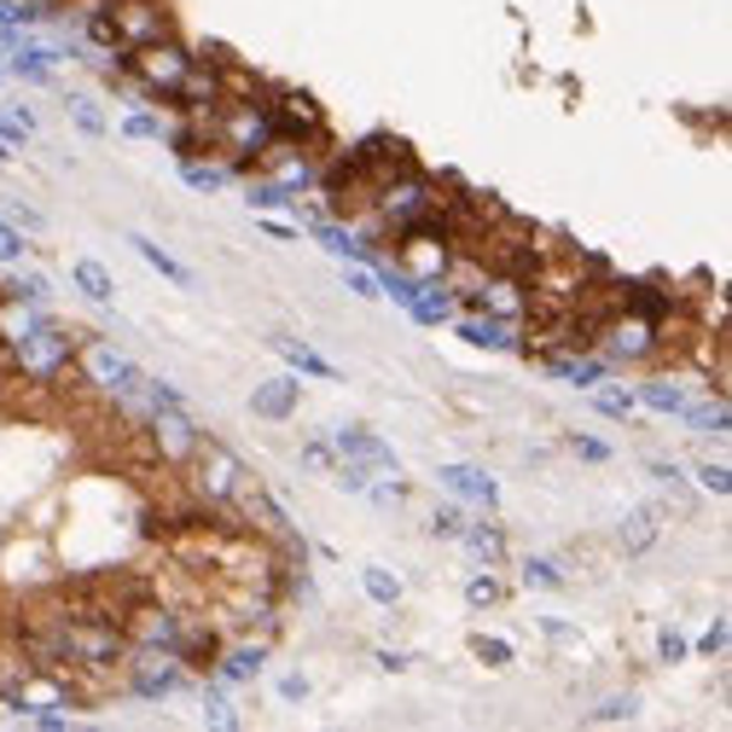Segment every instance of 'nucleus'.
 Wrapping results in <instances>:
<instances>
[{
	"instance_id": "393cba45",
	"label": "nucleus",
	"mask_w": 732,
	"mask_h": 732,
	"mask_svg": "<svg viewBox=\"0 0 732 732\" xmlns=\"http://www.w3.org/2000/svg\"><path fill=\"white\" fill-rule=\"evenodd\" d=\"M680 419H691L698 431H716V436H727V424H732V413H727V396H716V401H691V396H686Z\"/></svg>"
},
{
	"instance_id": "4468645a",
	"label": "nucleus",
	"mask_w": 732,
	"mask_h": 732,
	"mask_svg": "<svg viewBox=\"0 0 732 732\" xmlns=\"http://www.w3.org/2000/svg\"><path fill=\"white\" fill-rule=\"evenodd\" d=\"M436 483L447 488V495H459V500H477L483 512H495V506H500V483L488 477L483 465H442Z\"/></svg>"
},
{
	"instance_id": "473e14b6",
	"label": "nucleus",
	"mask_w": 732,
	"mask_h": 732,
	"mask_svg": "<svg viewBox=\"0 0 732 732\" xmlns=\"http://www.w3.org/2000/svg\"><path fill=\"white\" fill-rule=\"evenodd\" d=\"M424 529H431L436 541H459V529H465V512H459V506H436V512L424 518Z\"/></svg>"
},
{
	"instance_id": "f3484780",
	"label": "nucleus",
	"mask_w": 732,
	"mask_h": 732,
	"mask_svg": "<svg viewBox=\"0 0 732 732\" xmlns=\"http://www.w3.org/2000/svg\"><path fill=\"white\" fill-rule=\"evenodd\" d=\"M657 535H663V512H657V506H634V512L622 518V529H617L622 553H651Z\"/></svg>"
},
{
	"instance_id": "7ed1b4c3",
	"label": "nucleus",
	"mask_w": 732,
	"mask_h": 732,
	"mask_svg": "<svg viewBox=\"0 0 732 732\" xmlns=\"http://www.w3.org/2000/svg\"><path fill=\"white\" fill-rule=\"evenodd\" d=\"M594 350L605 355V366H651V361L675 355V343H668V325H663L657 314H645V309H617V314L599 325Z\"/></svg>"
},
{
	"instance_id": "3c124183",
	"label": "nucleus",
	"mask_w": 732,
	"mask_h": 732,
	"mask_svg": "<svg viewBox=\"0 0 732 732\" xmlns=\"http://www.w3.org/2000/svg\"><path fill=\"white\" fill-rule=\"evenodd\" d=\"M30 7H35L41 18H58V12H65V0H30Z\"/></svg>"
},
{
	"instance_id": "09e8293b",
	"label": "nucleus",
	"mask_w": 732,
	"mask_h": 732,
	"mask_svg": "<svg viewBox=\"0 0 732 732\" xmlns=\"http://www.w3.org/2000/svg\"><path fill=\"white\" fill-rule=\"evenodd\" d=\"M262 228H268V239H279V244H297V228H291V221H262Z\"/></svg>"
},
{
	"instance_id": "2eb2a0df",
	"label": "nucleus",
	"mask_w": 732,
	"mask_h": 732,
	"mask_svg": "<svg viewBox=\"0 0 732 732\" xmlns=\"http://www.w3.org/2000/svg\"><path fill=\"white\" fill-rule=\"evenodd\" d=\"M297 401H302L297 378H274V384H256V390H251V413L285 424V419H297Z\"/></svg>"
},
{
	"instance_id": "6ab92c4d",
	"label": "nucleus",
	"mask_w": 732,
	"mask_h": 732,
	"mask_svg": "<svg viewBox=\"0 0 732 732\" xmlns=\"http://www.w3.org/2000/svg\"><path fill=\"white\" fill-rule=\"evenodd\" d=\"M129 244H134V251H140V262H146V268H157V274H163V279H169V285H192V268H187V262H180V256H169V251H163V244H157V239H146V233H134Z\"/></svg>"
},
{
	"instance_id": "f03ea898",
	"label": "nucleus",
	"mask_w": 732,
	"mask_h": 732,
	"mask_svg": "<svg viewBox=\"0 0 732 732\" xmlns=\"http://www.w3.org/2000/svg\"><path fill=\"white\" fill-rule=\"evenodd\" d=\"M70 378H76V384H88L93 396H106L122 419H140V384H146V373H140V366L122 355V350H111V343L81 337Z\"/></svg>"
},
{
	"instance_id": "b1692460",
	"label": "nucleus",
	"mask_w": 732,
	"mask_h": 732,
	"mask_svg": "<svg viewBox=\"0 0 732 732\" xmlns=\"http://www.w3.org/2000/svg\"><path fill=\"white\" fill-rule=\"evenodd\" d=\"M459 541L472 546L483 564H500V558H506V535H500L495 523H465V529H459Z\"/></svg>"
},
{
	"instance_id": "8fccbe9b",
	"label": "nucleus",
	"mask_w": 732,
	"mask_h": 732,
	"mask_svg": "<svg viewBox=\"0 0 732 732\" xmlns=\"http://www.w3.org/2000/svg\"><path fill=\"white\" fill-rule=\"evenodd\" d=\"M541 634L553 640V645H564V640H569V622H558V617H541Z\"/></svg>"
},
{
	"instance_id": "f8f14e48",
	"label": "nucleus",
	"mask_w": 732,
	"mask_h": 732,
	"mask_svg": "<svg viewBox=\"0 0 732 732\" xmlns=\"http://www.w3.org/2000/svg\"><path fill=\"white\" fill-rule=\"evenodd\" d=\"M325 442H332V454L350 459V465H366V472H396V447L378 442L373 431H361V424H343V431H332Z\"/></svg>"
},
{
	"instance_id": "de8ad7c7",
	"label": "nucleus",
	"mask_w": 732,
	"mask_h": 732,
	"mask_svg": "<svg viewBox=\"0 0 732 732\" xmlns=\"http://www.w3.org/2000/svg\"><path fill=\"white\" fill-rule=\"evenodd\" d=\"M651 477H657V483H668V488H686V477H680L668 459H651Z\"/></svg>"
},
{
	"instance_id": "7c9ffc66",
	"label": "nucleus",
	"mask_w": 732,
	"mask_h": 732,
	"mask_svg": "<svg viewBox=\"0 0 732 732\" xmlns=\"http://www.w3.org/2000/svg\"><path fill=\"white\" fill-rule=\"evenodd\" d=\"M634 716H640V698H634V691H622V698H605V703L594 709L599 727H617V721H634Z\"/></svg>"
},
{
	"instance_id": "37998d69",
	"label": "nucleus",
	"mask_w": 732,
	"mask_h": 732,
	"mask_svg": "<svg viewBox=\"0 0 732 732\" xmlns=\"http://www.w3.org/2000/svg\"><path fill=\"white\" fill-rule=\"evenodd\" d=\"M569 447H576V459H587V465H605L610 459V442H599V436H576Z\"/></svg>"
},
{
	"instance_id": "412c9836",
	"label": "nucleus",
	"mask_w": 732,
	"mask_h": 732,
	"mask_svg": "<svg viewBox=\"0 0 732 732\" xmlns=\"http://www.w3.org/2000/svg\"><path fill=\"white\" fill-rule=\"evenodd\" d=\"M634 401H645L651 413H668V419H680V407H686V390L680 384H668V378H651V384H640V396Z\"/></svg>"
},
{
	"instance_id": "c756f323",
	"label": "nucleus",
	"mask_w": 732,
	"mask_h": 732,
	"mask_svg": "<svg viewBox=\"0 0 732 732\" xmlns=\"http://www.w3.org/2000/svg\"><path fill=\"white\" fill-rule=\"evenodd\" d=\"M24 256H30V239H24V228L0 221V268H24Z\"/></svg>"
},
{
	"instance_id": "ddd939ff",
	"label": "nucleus",
	"mask_w": 732,
	"mask_h": 732,
	"mask_svg": "<svg viewBox=\"0 0 732 732\" xmlns=\"http://www.w3.org/2000/svg\"><path fill=\"white\" fill-rule=\"evenodd\" d=\"M268 634H244V640H233V645H215V663H210V675H221V680H256L262 675V663H268Z\"/></svg>"
},
{
	"instance_id": "a18cd8bd",
	"label": "nucleus",
	"mask_w": 732,
	"mask_h": 732,
	"mask_svg": "<svg viewBox=\"0 0 732 732\" xmlns=\"http://www.w3.org/2000/svg\"><path fill=\"white\" fill-rule=\"evenodd\" d=\"M7 221H12V228H24V233H35V228H47V221H41V210H30V203H18V198H12V210H7Z\"/></svg>"
},
{
	"instance_id": "c03bdc74",
	"label": "nucleus",
	"mask_w": 732,
	"mask_h": 732,
	"mask_svg": "<svg viewBox=\"0 0 732 732\" xmlns=\"http://www.w3.org/2000/svg\"><path fill=\"white\" fill-rule=\"evenodd\" d=\"M698 651H703V657H721V651H727V622L716 617V622H709L703 628V640H698Z\"/></svg>"
},
{
	"instance_id": "dca6fc26",
	"label": "nucleus",
	"mask_w": 732,
	"mask_h": 732,
	"mask_svg": "<svg viewBox=\"0 0 732 732\" xmlns=\"http://www.w3.org/2000/svg\"><path fill=\"white\" fill-rule=\"evenodd\" d=\"M541 366L553 378H564V384H576V390H594V384L605 378V355H594V350H581V355H541Z\"/></svg>"
},
{
	"instance_id": "4c0bfd02",
	"label": "nucleus",
	"mask_w": 732,
	"mask_h": 732,
	"mask_svg": "<svg viewBox=\"0 0 732 732\" xmlns=\"http://www.w3.org/2000/svg\"><path fill=\"white\" fill-rule=\"evenodd\" d=\"M7 297H24V302H47L53 291H47V279H41V274H18V279L7 285Z\"/></svg>"
},
{
	"instance_id": "bb28decb",
	"label": "nucleus",
	"mask_w": 732,
	"mask_h": 732,
	"mask_svg": "<svg viewBox=\"0 0 732 732\" xmlns=\"http://www.w3.org/2000/svg\"><path fill=\"white\" fill-rule=\"evenodd\" d=\"M500 599H506V581H500V576H488V569L465 581V605H472V610H495Z\"/></svg>"
},
{
	"instance_id": "4be33fe9",
	"label": "nucleus",
	"mask_w": 732,
	"mask_h": 732,
	"mask_svg": "<svg viewBox=\"0 0 732 732\" xmlns=\"http://www.w3.org/2000/svg\"><path fill=\"white\" fill-rule=\"evenodd\" d=\"M361 587H366V599L384 605V610L401 605V576H390L384 564H366V569H361Z\"/></svg>"
},
{
	"instance_id": "aec40b11",
	"label": "nucleus",
	"mask_w": 732,
	"mask_h": 732,
	"mask_svg": "<svg viewBox=\"0 0 732 732\" xmlns=\"http://www.w3.org/2000/svg\"><path fill=\"white\" fill-rule=\"evenodd\" d=\"M180 180H187L192 192H221L233 180L228 163H210V157H192V163H180Z\"/></svg>"
},
{
	"instance_id": "39448f33",
	"label": "nucleus",
	"mask_w": 732,
	"mask_h": 732,
	"mask_svg": "<svg viewBox=\"0 0 732 732\" xmlns=\"http://www.w3.org/2000/svg\"><path fill=\"white\" fill-rule=\"evenodd\" d=\"M436 203H442V180L436 175H424L419 163L413 169H401L396 180H384V187L373 192V210L384 221V233H407V228H419V221H431L436 215Z\"/></svg>"
},
{
	"instance_id": "cd10ccee",
	"label": "nucleus",
	"mask_w": 732,
	"mask_h": 732,
	"mask_svg": "<svg viewBox=\"0 0 732 732\" xmlns=\"http://www.w3.org/2000/svg\"><path fill=\"white\" fill-rule=\"evenodd\" d=\"M30 134H35V111H30V106L0 111V140H7V146H24Z\"/></svg>"
},
{
	"instance_id": "ea45409f",
	"label": "nucleus",
	"mask_w": 732,
	"mask_h": 732,
	"mask_svg": "<svg viewBox=\"0 0 732 732\" xmlns=\"http://www.w3.org/2000/svg\"><path fill=\"white\" fill-rule=\"evenodd\" d=\"M302 465H309V472H325V477H332V465H337L332 442H309V447H302Z\"/></svg>"
},
{
	"instance_id": "6e6552de",
	"label": "nucleus",
	"mask_w": 732,
	"mask_h": 732,
	"mask_svg": "<svg viewBox=\"0 0 732 732\" xmlns=\"http://www.w3.org/2000/svg\"><path fill=\"white\" fill-rule=\"evenodd\" d=\"M140 424H146V447H152V459L163 465V472H187V459L203 442L198 419L187 413V401H157V407H146Z\"/></svg>"
},
{
	"instance_id": "a211bd4d",
	"label": "nucleus",
	"mask_w": 732,
	"mask_h": 732,
	"mask_svg": "<svg viewBox=\"0 0 732 732\" xmlns=\"http://www.w3.org/2000/svg\"><path fill=\"white\" fill-rule=\"evenodd\" d=\"M274 350L285 355V366H291L297 378H320V384H332V378H337V366L325 361V355H314L302 337H274Z\"/></svg>"
},
{
	"instance_id": "2f4dec72",
	"label": "nucleus",
	"mask_w": 732,
	"mask_h": 732,
	"mask_svg": "<svg viewBox=\"0 0 732 732\" xmlns=\"http://www.w3.org/2000/svg\"><path fill=\"white\" fill-rule=\"evenodd\" d=\"M70 122H76V129L88 134V140H99V134H106V111H99L93 99H81V93L70 99Z\"/></svg>"
},
{
	"instance_id": "a878e982",
	"label": "nucleus",
	"mask_w": 732,
	"mask_h": 732,
	"mask_svg": "<svg viewBox=\"0 0 732 732\" xmlns=\"http://www.w3.org/2000/svg\"><path fill=\"white\" fill-rule=\"evenodd\" d=\"M523 581L541 587V594H564V587H569L564 564H553V558H523Z\"/></svg>"
},
{
	"instance_id": "a19ab883",
	"label": "nucleus",
	"mask_w": 732,
	"mask_h": 732,
	"mask_svg": "<svg viewBox=\"0 0 732 732\" xmlns=\"http://www.w3.org/2000/svg\"><path fill=\"white\" fill-rule=\"evenodd\" d=\"M686 651L691 645H686V634H675V628H663V634H657V657L663 663H686Z\"/></svg>"
},
{
	"instance_id": "c85d7f7f",
	"label": "nucleus",
	"mask_w": 732,
	"mask_h": 732,
	"mask_svg": "<svg viewBox=\"0 0 732 732\" xmlns=\"http://www.w3.org/2000/svg\"><path fill=\"white\" fill-rule=\"evenodd\" d=\"M122 134H129V140H163V134H169V122H163V111H146V106H140V111H129Z\"/></svg>"
},
{
	"instance_id": "0eeeda50",
	"label": "nucleus",
	"mask_w": 732,
	"mask_h": 732,
	"mask_svg": "<svg viewBox=\"0 0 732 732\" xmlns=\"http://www.w3.org/2000/svg\"><path fill=\"white\" fill-rule=\"evenodd\" d=\"M390 244H396L390 262H396L407 279H419V285L447 279V268H454V256H459V244H454V233L442 228V215H431V221H419V228L396 233Z\"/></svg>"
},
{
	"instance_id": "603ef678",
	"label": "nucleus",
	"mask_w": 732,
	"mask_h": 732,
	"mask_svg": "<svg viewBox=\"0 0 732 732\" xmlns=\"http://www.w3.org/2000/svg\"><path fill=\"white\" fill-rule=\"evenodd\" d=\"M0 163H12V146H7V140H0Z\"/></svg>"
},
{
	"instance_id": "9b49d317",
	"label": "nucleus",
	"mask_w": 732,
	"mask_h": 732,
	"mask_svg": "<svg viewBox=\"0 0 732 732\" xmlns=\"http://www.w3.org/2000/svg\"><path fill=\"white\" fill-rule=\"evenodd\" d=\"M454 332L488 355H529L523 350V320H500V314H459Z\"/></svg>"
},
{
	"instance_id": "423d86ee",
	"label": "nucleus",
	"mask_w": 732,
	"mask_h": 732,
	"mask_svg": "<svg viewBox=\"0 0 732 732\" xmlns=\"http://www.w3.org/2000/svg\"><path fill=\"white\" fill-rule=\"evenodd\" d=\"M244 483H251V465H244L228 442H215V436H203L198 454L187 459V488H192L198 506H210V512H228Z\"/></svg>"
},
{
	"instance_id": "1a4fd4ad",
	"label": "nucleus",
	"mask_w": 732,
	"mask_h": 732,
	"mask_svg": "<svg viewBox=\"0 0 732 732\" xmlns=\"http://www.w3.org/2000/svg\"><path fill=\"white\" fill-rule=\"evenodd\" d=\"M117 680H122V691H134V698L157 703V698H175V691H187L192 668L180 663L175 651H157V645H129V657H122Z\"/></svg>"
},
{
	"instance_id": "9d476101",
	"label": "nucleus",
	"mask_w": 732,
	"mask_h": 732,
	"mask_svg": "<svg viewBox=\"0 0 732 732\" xmlns=\"http://www.w3.org/2000/svg\"><path fill=\"white\" fill-rule=\"evenodd\" d=\"M262 106H268L274 134L291 140V146H302V152H320L325 134H332V129H325V111L302 88H268V93H262Z\"/></svg>"
},
{
	"instance_id": "49530a36",
	"label": "nucleus",
	"mask_w": 732,
	"mask_h": 732,
	"mask_svg": "<svg viewBox=\"0 0 732 732\" xmlns=\"http://www.w3.org/2000/svg\"><path fill=\"white\" fill-rule=\"evenodd\" d=\"M279 698L285 703H302V698H309V675H285L279 680Z\"/></svg>"
},
{
	"instance_id": "5701e85b",
	"label": "nucleus",
	"mask_w": 732,
	"mask_h": 732,
	"mask_svg": "<svg viewBox=\"0 0 732 732\" xmlns=\"http://www.w3.org/2000/svg\"><path fill=\"white\" fill-rule=\"evenodd\" d=\"M70 279H76V291H81V297H93V302H111V297H117V279L99 268V262H88V256H81L76 268H70Z\"/></svg>"
},
{
	"instance_id": "58836bf2",
	"label": "nucleus",
	"mask_w": 732,
	"mask_h": 732,
	"mask_svg": "<svg viewBox=\"0 0 732 732\" xmlns=\"http://www.w3.org/2000/svg\"><path fill=\"white\" fill-rule=\"evenodd\" d=\"M594 407H599L605 419H628V413H634V396H628V390H599Z\"/></svg>"
},
{
	"instance_id": "20e7f679",
	"label": "nucleus",
	"mask_w": 732,
	"mask_h": 732,
	"mask_svg": "<svg viewBox=\"0 0 732 732\" xmlns=\"http://www.w3.org/2000/svg\"><path fill=\"white\" fill-rule=\"evenodd\" d=\"M192 47L180 35H163V41H152V47H134L129 53V65H122V81H134V93L146 99V106H169L175 99V88L187 81V70H192Z\"/></svg>"
},
{
	"instance_id": "72a5a7b5",
	"label": "nucleus",
	"mask_w": 732,
	"mask_h": 732,
	"mask_svg": "<svg viewBox=\"0 0 732 732\" xmlns=\"http://www.w3.org/2000/svg\"><path fill=\"white\" fill-rule=\"evenodd\" d=\"M343 291H355V297H366V302L384 297V291H378V274L361 268V262H350V274H343Z\"/></svg>"
},
{
	"instance_id": "79ce46f5",
	"label": "nucleus",
	"mask_w": 732,
	"mask_h": 732,
	"mask_svg": "<svg viewBox=\"0 0 732 732\" xmlns=\"http://www.w3.org/2000/svg\"><path fill=\"white\" fill-rule=\"evenodd\" d=\"M698 483L709 488V495H727V488H732V472H727V465H721V459H709V465H703V472H698Z\"/></svg>"
},
{
	"instance_id": "c9c22d12",
	"label": "nucleus",
	"mask_w": 732,
	"mask_h": 732,
	"mask_svg": "<svg viewBox=\"0 0 732 732\" xmlns=\"http://www.w3.org/2000/svg\"><path fill=\"white\" fill-rule=\"evenodd\" d=\"M361 495L373 500V506H401V500H407V477H396V472H390V483H366Z\"/></svg>"
},
{
	"instance_id": "f704fd0d",
	"label": "nucleus",
	"mask_w": 732,
	"mask_h": 732,
	"mask_svg": "<svg viewBox=\"0 0 732 732\" xmlns=\"http://www.w3.org/2000/svg\"><path fill=\"white\" fill-rule=\"evenodd\" d=\"M518 651H512V640H495V634H477V663H488V668H506Z\"/></svg>"
},
{
	"instance_id": "e433bc0d",
	"label": "nucleus",
	"mask_w": 732,
	"mask_h": 732,
	"mask_svg": "<svg viewBox=\"0 0 732 732\" xmlns=\"http://www.w3.org/2000/svg\"><path fill=\"white\" fill-rule=\"evenodd\" d=\"M332 477H337L343 495H361V488L373 483V472H366V465H350V459H337V465H332Z\"/></svg>"
},
{
	"instance_id": "f257e3e1",
	"label": "nucleus",
	"mask_w": 732,
	"mask_h": 732,
	"mask_svg": "<svg viewBox=\"0 0 732 732\" xmlns=\"http://www.w3.org/2000/svg\"><path fill=\"white\" fill-rule=\"evenodd\" d=\"M76 350H81V332H70V325L53 320V314H35L30 325H18L12 337H0L7 373L35 384V390H58L76 366Z\"/></svg>"
}]
</instances>
